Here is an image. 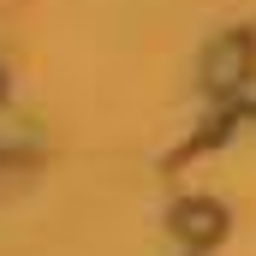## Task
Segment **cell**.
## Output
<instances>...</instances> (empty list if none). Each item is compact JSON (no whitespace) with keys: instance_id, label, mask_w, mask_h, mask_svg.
I'll return each mask as SVG.
<instances>
[{"instance_id":"obj_1","label":"cell","mask_w":256,"mask_h":256,"mask_svg":"<svg viewBox=\"0 0 256 256\" xmlns=\"http://www.w3.org/2000/svg\"><path fill=\"white\" fill-rule=\"evenodd\" d=\"M179 226L196 232V238H214V232H220V214H214V208H179Z\"/></svg>"}]
</instances>
